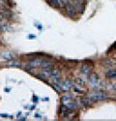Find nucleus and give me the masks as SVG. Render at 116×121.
<instances>
[{
  "instance_id": "obj_1",
  "label": "nucleus",
  "mask_w": 116,
  "mask_h": 121,
  "mask_svg": "<svg viewBox=\"0 0 116 121\" xmlns=\"http://www.w3.org/2000/svg\"><path fill=\"white\" fill-rule=\"evenodd\" d=\"M61 103L63 106H65L66 108H70V109H74L77 108V105L75 101L72 99V97L70 95H65L61 98Z\"/></svg>"
},
{
  "instance_id": "obj_2",
  "label": "nucleus",
  "mask_w": 116,
  "mask_h": 121,
  "mask_svg": "<svg viewBox=\"0 0 116 121\" xmlns=\"http://www.w3.org/2000/svg\"><path fill=\"white\" fill-rule=\"evenodd\" d=\"M88 97L91 98L93 101H101V100L105 99L106 98V95L104 92H102V91H94Z\"/></svg>"
},
{
  "instance_id": "obj_3",
  "label": "nucleus",
  "mask_w": 116,
  "mask_h": 121,
  "mask_svg": "<svg viewBox=\"0 0 116 121\" xmlns=\"http://www.w3.org/2000/svg\"><path fill=\"white\" fill-rule=\"evenodd\" d=\"M59 85L61 87L62 91H69V90H71L72 87H73V82L70 79H66V80H64V82H60Z\"/></svg>"
},
{
  "instance_id": "obj_4",
  "label": "nucleus",
  "mask_w": 116,
  "mask_h": 121,
  "mask_svg": "<svg viewBox=\"0 0 116 121\" xmlns=\"http://www.w3.org/2000/svg\"><path fill=\"white\" fill-rule=\"evenodd\" d=\"M55 83H59L60 82V78H61V74H60V71L59 70H52L51 71V74H50V77Z\"/></svg>"
},
{
  "instance_id": "obj_5",
  "label": "nucleus",
  "mask_w": 116,
  "mask_h": 121,
  "mask_svg": "<svg viewBox=\"0 0 116 121\" xmlns=\"http://www.w3.org/2000/svg\"><path fill=\"white\" fill-rule=\"evenodd\" d=\"M89 83H90L93 87H96L97 85L99 84V78H98V76H97V74L92 73V74L89 76Z\"/></svg>"
},
{
  "instance_id": "obj_6",
  "label": "nucleus",
  "mask_w": 116,
  "mask_h": 121,
  "mask_svg": "<svg viewBox=\"0 0 116 121\" xmlns=\"http://www.w3.org/2000/svg\"><path fill=\"white\" fill-rule=\"evenodd\" d=\"M65 9H66V13L69 15L70 17H74L75 15V8L74 7V5L68 3L67 6L65 7Z\"/></svg>"
},
{
  "instance_id": "obj_7",
  "label": "nucleus",
  "mask_w": 116,
  "mask_h": 121,
  "mask_svg": "<svg viewBox=\"0 0 116 121\" xmlns=\"http://www.w3.org/2000/svg\"><path fill=\"white\" fill-rule=\"evenodd\" d=\"M44 61V60L42 58H34L32 59L30 62H29V65H30L31 67H39V66H41L42 65V62Z\"/></svg>"
},
{
  "instance_id": "obj_8",
  "label": "nucleus",
  "mask_w": 116,
  "mask_h": 121,
  "mask_svg": "<svg viewBox=\"0 0 116 121\" xmlns=\"http://www.w3.org/2000/svg\"><path fill=\"white\" fill-rule=\"evenodd\" d=\"M1 57L3 59H5V60H12L15 57V55L12 52H4L1 53Z\"/></svg>"
},
{
  "instance_id": "obj_9",
  "label": "nucleus",
  "mask_w": 116,
  "mask_h": 121,
  "mask_svg": "<svg viewBox=\"0 0 116 121\" xmlns=\"http://www.w3.org/2000/svg\"><path fill=\"white\" fill-rule=\"evenodd\" d=\"M91 71V67L89 65H87V64H83L81 66V69H80V72L84 75H87V74H89Z\"/></svg>"
},
{
  "instance_id": "obj_10",
  "label": "nucleus",
  "mask_w": 116,
  "mask_h": 121,
  "mask_svg": "<svg viewBox=\"0 0 116 121\" xmlns=\"http://www.w3.org/2000/svg\"><path fill=\"white\" fill-rule=\"evenodd\" d=\"M81 103L86 105V106H91L92 105V99L87 97V98H82L81 99Z\"/></svg>"
},
{
  "instance_id": "obj_11",
  "label": "nucleus",
  "mask_w": 116,
  "mask_h": 121,
  "mask_svg": "<svg viewBox=\"0 0 116 121\" xmlns=\"http://www.w3.org/2000/svg\"><path fill=\"white\" fill-rule=\"evenodd\" d=\"M41 66L43 68H51L52 67V64L50 62H48V61H43Z\"/></svg>"
},
{
  "instance_id": "obj_12",
  "label": "nucleus",
  "mask_w": 116,
  "mask_h": 121,
  "mask_svg": "<svg viewBox=\"0 0 116 121\" xmlns=\"http://www.w3.org/2000/svg\"><path fill=\"white\" fill-rule=\"evenodd\" d=\"M59 0H50V3L53 6V7H59Z\"/></svg>"
},
{
  "instance_id": "obj_13",
  "label": "nucleus",
  "mask_w": 116,
  "mask_h": 121,
  "mask_svg": "<svg viewBox=\"0 0 116 121\" xmlns=\"http://www.w3.org/2000/svg\"><path fill=\"white\" fill-rule=\"evenodd\" d=\"M106 76L108 78H116V71H109L106 73Z\"/></svg>"
},
{
  "instance_id": "obj_14",
  "label": "nucleus",
  "mask_w": 116,
  "mask_h": 121,
  "mask_svg": "<svg viewBox=\"0 0 116 121\" xmlns=\"http://www.w3.org/2000/svg\"><path fill=\"white\" fill-rule=\"evenodd\" d=\"M10 66H16V67H21V62L18 61H10L9 62Z\"/></svg>"
},
{
  "instance_id": "obj_15",
  "label": "nucleus",
  "mask_w": 116,
  "mask_h": 121,
  "mask_svg": "<svg viewBox=\"0 0 116 121\" xmlns=\"http://www.w3.org/2000/svg\"><path fill=\"white\" fill-rule=\"evenodd\" d=\"M59 1H60V2H63V3H65V4H66V3L69 2V0H59Z\"/></svg>"
},
{
  "instance_id": "obj_16",
  "label": "nucleus",
  "mask_w": 116,
  "mask_h": 121,
  "mask_svg": "<svg viewBox=\"0 0 116 121\" xmlns=\"http://www.w3.org/2000/svg\"><path fill=\"white\" fill-rule=\"evenodd\" d=\"M2 21H3V16H2L1 14H0V23L2 22Z\"/></svg>"
},
{
  "instance_id": "obj_17",
  "label": "nucleus",
  "mask_w": 116,
  "mask_h": 121,
  "mask_svg": "<svg viewBox=\"0 0 116 121\" xmlns=\"http://www.w3.org/2000/svg\"><path fill=\"white\" fill-rule=\"evenodd\" d=\"M115 86H116V85H115ZM114 88H115V89H116V87H114Z\"/></svg>"
}]
</instances>
